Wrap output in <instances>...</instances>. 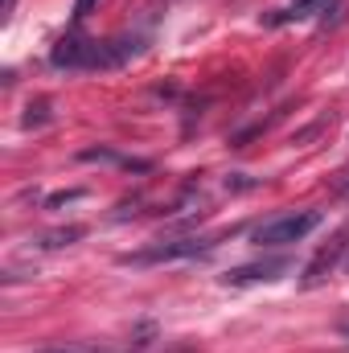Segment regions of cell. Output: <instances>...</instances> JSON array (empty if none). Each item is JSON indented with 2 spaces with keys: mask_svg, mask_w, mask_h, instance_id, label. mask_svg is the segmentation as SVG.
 I'll use <instances>...</instances> for the list:
<instances>
[{
  "mask_svg": "<svg viewBox=\"0 0 349 353\" xmlns=\"http://www.w3.org/2000/svg\"><path fill=\"white\" fill-rule=\"evenodd\" d=\"M321 226V214L317 210H304V214H283V218H271L255 230V247H288V243H300L304 234H312Z\"/></svg>",
  "mask_w": 349,
  "mask_h": 353,
  "instance_id": "6da1fadb",
  "label": "cell"
},
{
  "mask_svg": "<svg viewBox=\"0 0 349 353\" xmlns=\"http://www.w3.org/2000/svg\"><path fill=\"white\" fill-rule=\"evenodd\" d=\"M337 329H341V337H349V321H341V325H337Z\"/></svg>",
  "mask_w": 349,
  "mask_h": 353,
  "instance_id": "8fae6325",
  "label": "cell"
},
{
  "mask_svg": "<svg viewBox=\"0 0 349 353\" xmlns=\"http://www.w3.org/2000/svg\"><path fill=\"white\" fill-rule=\"evenodd\" d=\"M33 353H107V350L83 345V341H66V345H46V350H33Z\"/></svg>",
  "mask_w": 349,
  "mask_h": 353,
  "instance_id": "8992f818",
  "label": "cell"
},
{
  "mask_svg": "<svg viewBox=\"0 0 349 353\" xmlns=\"http://www.w3.org/2000/svg\"><path fill=\"white\" fill-rule=\"evenodd\" d=\"M279 271H288V259H263L226 271V283H259V279H279Z\"/></svg>",
  "mask_w": 349,
  "mask_h": 353,
  "instance_id": "277c9868",
  "label": "cell"
},
{
  "mask_svg": "<svg viewBox=\"0 0 349 353\" xmlns=\"http://www.w3.org/2000/svg\"><path fill=\"white\" fill-rule=\"evenodd\" d=\"M218 243L214 239H169V243H157L148 251H136V255H123L119 263H136V267H148V263H177V259H197V255H210Z\"/></svg>",
  "mask_w": 349,
  "mask_h": 353,
  "instance_id": "7a4b0ae2",
  "label": "cell"
},
{
  "mask_svg": "<svg viewBox=\"0 0 349 353\" xmlns=\"http://www.w3.org/2000/svg\"><path fill=\"white\" fill-rule=\"evenodd\" d=\"M346 251H349V222L329 239V247H321L317 251V259L304 267V288H317V283H325L333 271H337V263L346 259Z\"/></svg>",
  "mask_w": 349,
  "mask_h": 353,
  "instance_id": "3957f363",
  "label": "cell"
},
{
  "mask_svg": "<svg viewBox=\"0 0 349 353\" xmlns=\"http://www.w3.org/2000/svg\"><path fill=\"white\" fill-rule=\"evenodd\" d=\"M90 8H94V0H74V21H87Z\"/></svg>",
  "mask_w": 349,
  "mask_h": 353,
  "instance_id": "9c48e42d",
  "label": "cell"
},
{
  "mask_svg": "<svg viewBox=\"0 0 349 353\" xmlns=\"http://www.w3.org/2000/svg\"><path fill=\"white\" fill-rule=\"evenodd\" d=\"M317 4H321V0H292V12H296V17H304V12H312Z\"/></svg>",
  "mask_w": 349,
  "mask_h": 353,
  "instance_id": "ba28073f",
  "label": "cell"
},
{
  "mask_svg": "<svg viewBox=\"0 0 349 353\" xmlns=\"http://www.w3.org/2000/svg\"><path fill=\"white\" fill-rule=\"evenodd\" d=\"M46 119H50V103L41 99L37 107H29V115H25V128H33V123H46Z\"/></svg>",
  "mask_w": 349,
  "mask_h": 353,
  "instance_id": "52a82bcc",
  "label": "cell"
},
{
  "mask_svg": "<svg viewBox=\"0 0 349 353\" xmlns=\"http://www.w3.org/2000/svg\"><path fill=\"white\" fill-rule=\"evenodd\" d=\"M83 234H87L83 226H62V230H50V234H41V239H37V247H41V251H58V247H70V243H79Z\"/></svg>",
  "mask_w": 349,
  "mask_h": 353,
  "instance_id": "5b68a950",
  "label": "cell"
},
{
  "mask_svg": "<svg viewBox=\"0 0 349 353\" xmlns=\"http://www.w3.org/2000/svg\"><path fill=\"white\" fill-rule=\"evenodd\" d=\"M12 4H17V0H4V12H12Z\"/></svg>",
  "mask_w": 349,
  "mask_h": 353,
  "instance_id": "7c38bea8",
  "label": "cell"
},
{
  "mask_svg": "<svg viewBox=\"0 0 349 353\" xmlns=\"http://www.w3.org/2000/svg\"><path fill=\"white\" fill-rule=\"evenodd\" d=\"M333 189H337V193H349V181H337V185H333Z\"/></svg>",
  "mask_w": 349,
  "mask_h": 353,
  "instance_id": "30bf717a",
  "label": "cell"
}]
</instances>
